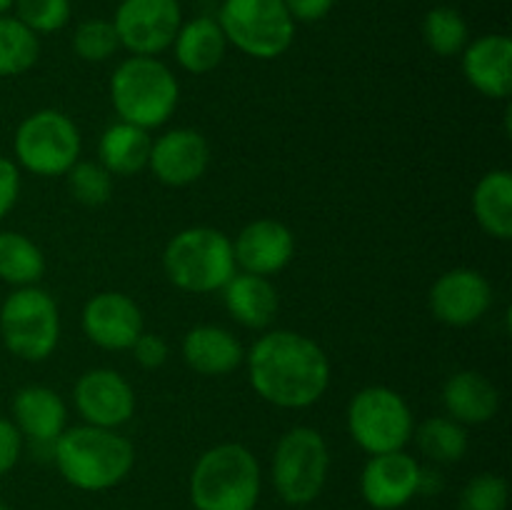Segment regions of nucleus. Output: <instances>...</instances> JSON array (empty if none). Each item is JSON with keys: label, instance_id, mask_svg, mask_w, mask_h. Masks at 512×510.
Wrapping results in <instances>:
<instances>
[{"label": "nucleus", "instance_id": "c85d7f7f", "mask_svg": "<svg viewBox=\"0 0 512 510\" xmlns=\"http://www.w3.org/2000/svg\"><path fill=\"white\" fill-rule=\"evenodd\" d=\"M423 38L425 45L440 58L463 53L468 45V23L455 8L440 5V8L428 10L423 20Z\"/></svg>", "mask_w": 512, "mask_h": 510}, {"label": "nucleus", "instance_id": "cd10ccee", "mask_svg": "<svg viewBox=\"0 0 512 510\" xmlns=\"http://www.w3.org/2000/svg\"><path fill=\"white\" fill-rule=\"evenodd\" d=\"M40 40L18 18L0 15V78L23 75L38 63Z\"/></svg>", "mask_w": 512, "mask_h": 510}, {"label": "nucleus", "instance_id": "9d476101", "mask_svg": "<svg viewBox=\"0 0 512 510\" xmlns=\"http://www.w3.org/2000/svg\"><path fill=\"white\" fill-rule=\"evenodd\" d=\"M15 158L40 178L65 175L80 158V130L65 113L53 108L28 115L15 130Z\"/></svg>", "mask_w": 512, "mask_h": 510}, {"label": "nucleus", "instance_id": "b1692460", "mask_svg": "<svg viewBox=\"0 0 512 510\" xmlns=\"http://www.w3.org/2000/svg\"><path fill=\"white\" fill-rule=\"evenodd\" d=\"M150 148H153V138L148 135V130L120 120L100 135V165L110 175H135L148 168Z\"/></svg>", "mask_w": 512, "mask_h": 510}, {"label": "nucleus", "instance_id": "e433bc0d", "mask_svg": "<svg viewBox=\"0 0 512 510\" xmlns=\"http://www.w3.org/2000/svg\"><path fill=\"white\" fill-rule=\"evenodd\" d=\"M283 3L293 20L315 23V20H323L333 10L335 0H283Z\"/></svg>", "mask_w": 512, "mask_h": 510}, {"label": "nucleus", "instance_id": "20e7f679", "mask_svg": "<svg viewBox=\"0 0 512 510\" xmlns=\"http://www.w3.org/2000/svg\"><path fill=\"white\" fill-rule=\"evenodd\" d=\"M180 85L173 70L150 55H130L110 78V100L123 123L158 128L178 108Z\"/></svg>", "mask_w": 512, "mask_h": 510}, {"label": "nucleus", "instance_id": "ea45409f", "mask_svg": "<svg viewBox=\"0 0 512 510\" xmlns=\"http://www.w3.org/2000/svg\"><path fill=\"white\" fill-rule=\"evenodd\" d=\"M118 3H120V0H118Z\"/></svg>", "mask_w": 512, "mask_h": 510}, {"label": "nucleus", "instance_id": "bb28decb", "mask_svg": "<svg viewBox=\"0 0 512 510\" xmlns=\"http://www.w3.org/2000/svg\"><path fill=\"white\" fill-rule=\"evenodd\" d=\"M413 433L418 440V448L433 463H458L468 453V430L448 415L428 418Z\"/></svg>", "mask_w": 512, "mask_h": 510}, {"label": "nucleus", "instance_id": "4c0bfd02", "mask_svg": "<svg viewBox=\"0 0 512 510\" xmlns=\"http://www.w3.org/2000/svg\"><path fill=\"white\" fill-rule=\"evenodd\" d=\"M10 8H13V0H0V15L8 13Z\"/></svg>", "mask_w": 512, "mask_h": 510}, {"label": "nucleus", "instance_id": "9b49d317", "mask_svg": "<svg viewBox=\"0 0 512 510\" xmlns=\"http://www.w3.org/2000/svg\"><path fill=\"white\" fill-rule=\"evenodd\" d=\"M183 25L178 0H120L113 28L120 48L133 55H150L168 50Z\"/></svg>", "mask_w": 512, "mask_h": 510}, {"label": "nucleus", "instance_id": "5701e85b", "mask_svg": "<svg viewBox=\"0 0 512 510\" xmlns=\"http://www.w3.org/2000/svg\"><path fill=\"white\" fill-rule=\"evenodd\" d=\"M175 60L193 75H205L218 68L228 50L223 28L213 18H193L180 25L173 40Z\"/></svg>", "mask_w": 512, "mask_h": 510}, {"label": "nucleus", "instance_id": "6e6552de", "mask_svg": "<svg viewBox=\"0 0 512 510\" xmlns=\"http://www.w3.org/2000/svg\"><path fill=\"white\" fill-rule=\"evenodd\" d=\"M218 25L228 43L258 60L280 58L295 38V20L283 0H223Z\"/></svg>", "mask_w": 512, "mask_h": 510}, {"label": "nucleus", "instance_id": "58836bf2", "mask_svg": "<svg viewBox=\"0 0 512 510\" xmlns=\"http://www.w3.org/2000/svg\"><path fill=\"white\" fill-rule=\"evenodd\" d=\"M0 510H10V508H8V505H5V503H3V500H0Z\"/></svg>", "mask_w": 512, "mask_h": 510}, {"label": "nucleus", "instance_id": "2eb2a0df", "mask_svg": "<svg viewBox=\"0 0 512 510\" xmlns=\"http://www.w3.org/2000/svg\"><path fill=\"white\" fill-rule=\"evenodd\" d=\"M83 333L103 350H130L143 333L138 303L118 290L93 295L83 308Z\"/></svg>", "mask_w": 512, "mask_h": 510}, {"label": "nucleus", "instance_id": "f3484780", "mask_svg": "<svg viewBox=\"0 0 512 510\" xmlns=\"http://www.w3.org/2000/svg\"><path fill=\"white\" fill-rule=\"evenodd\" d=\"M295 238L293 230L278 220H253L238 233L233 243L235 265L253 275L280 273L293 260Z\"/></svg>", "mask_w": 512, "mask_h": 510}, {"label": "nucleus", "instance_id": "412c9836", "mask_svg": "<svg viewBox=\"0 0 512 510\" xmlns=\"http://www.w3.org/2000/svg\"><path fill=\"white\" fill-rule=\"evenodd\" d=\"M443 405L448 418L460 425H483L498 413L500 393L478 370H460L445 383Z\"/></svg>", "mask_w": 512, "mask_h": 510}, {"label": "nucleus", "instance_id": "473e14b6", "mask_svg": "<svg viewBox=\"0 0 512 510\" xmlns=\"http://www.w3.org/2000/svg\"><path fill=\"white\" fill-rule=\"evenodd\" d=\"M508 480L493 473H480L460 493V510H505Z\"/></svg>", "mask_w": 512, "mask_h": 510}, {"label": "nucleus", "instance_id": "f8f14e48", "mask_svg": "<svg viewBox=\"0 0 512 510\" xmlns=\"http://www.w3.org/2000/svg\"><path fill=\"white\" fill-rule=\"evenodd\" d=\"M423 468L405 450L370 455L360 475L363 500L375 510H398L420 493Z\"/></svg>", "mask_w": 512, "mask_h": 510}, {"label": "nucleus", "instance_id": "a211bd4d", "mask_svg": "<svg viewBox=\"0 0 512 510\" xmlns=\"http://www.w3.org/2000/svg\"><path fill=\"white\" fill-rule=\"evenodd\" d=\"M465 80L488 98L505 100L512 90V40L508 35H483L463 50Z\"/></svg>", "mask_w": 512, "mask_h": 510}, {"label": "nucleus", "instance_id": "c9c22d12", "mask_svg": "<svg viewBox=\"0 0 512 510\" xmlns=\"http://www.w3.org/2000/svg\"><path fill=\"white\" fill-rule=\"evenodd\" d=\"M20 195V170L10 158L0 155V220L13 210Z\"/></svg>", "mask_w": 512, "mask_h": 510}, {"label": "nucleus", "instance_id": "7ed1b4c3", "mask_svg": "<svg viewBox=\"0 0 512 510\" xmlns=\"http://www.w3.org/2000/svg\"><path fill=\"white\" fill-rule=\"evenodd\" d=\"M260 488L258 458L240 443L213 445L195 460L190 473L195 510H255Z\"/></svg>", "mask_w": 512, "mask_h": 510}, {"label": "nucleus", "instance_id": "1a4fd4ad", "mask_svg": "<svg viewBox=\"0 0 512 510\" xmlns=\"http://www.w3.org/2000/svg\"><path fill=\"white\" fill-rule=\"evenodd\" d=\"M348 430L368 455L403 450L413 438V410L393 388L370 385L350 400Z\"/></svg>", "mask_w": 512, "mask_h": 510}, {"label": "nucleus", "instance_id": "c756f323", "mask_svg": "<svg viewBox=\"0 0 512 510\" xmlns=\"http://www.w3.org/2000/svg\"><path fill=\"white\" fill-rule=\"evenodd\" d=\"M65 175H68L70 195L88 208L105 205L113 195V175L93 160H78Z\"/></svg>", "mask_w": 512, "mask_h": 510}, {"label": "nucleus", "instance_id": "f257e3e1", "mask_svg": "<svg viewBox=\"0 0 512 510\" xmlns=\"http://www.w3.org/2000/svg\"><path fill=\"white\" fill-rule=\"evenodd\" d=\"M248 375L260 398L278 408L300 410L325 395L330 385V360L308 335L270 330L250 348Z\"/></svg>", "mask_w": 512, "mask_h": 510}, {"label": "nucleus", "instance_id": "a878e982", "mask_svg": "<svg viewBox=\"0 0 512 510\" xmlns=\"http://www.w3.org/2000/svg\"><path fill=\"white\" fill-rule=\"evenodd\" d=\"M43 273V250L28 235L3 230L0 233V280L15 285V288H28V285L38 283Z\"/></svg>", "mask_w": 512, "mask_h": 510}, {"label": "nucleus", "instance_id": "ddd939ff", "mask_svg": "<svg viewBox=\"0 0 512 510\" xmlns=\"http://www.w3.org/2000/svg\"><path fill=\"white\" fill-rule=\"evenodd\" d=\"M493 305V285L473 268H455L440 275L430 288V310L453 328H465L483 318Z\"/></svg>", "mask_w": 512, "mask_h": 510}, {"label": "nucleus", "instance_id": "aec40b11", "mask_svg": "<svg viewBox=\"0 0 512 510\" xmlns=\"http://www.w3.org/2000/svg\"><path fill=\"white\" fill-rule=\"evenodd\" d=\"M183 358L195 373L220 378L240 368L245 350L230 330L220 325H198L183 338Z\"/></svg>", "mask_w": 512, "mask_h": 510}, {"label": "nucleus", "instance_id": "4468645a", "mask_svg": "<svg viewBox=\"0 0 512 510\" xmlns=\"http://www.w3.org/2000/svg\"><path fill=\"white\" fill-rule=\"evenodd\" d=\"M73 400L85 423L98 428L115 430L135 413L133 385L118 370L110 368H93L80 375L73 388Z\"/></svg>", "mask_w": 512, "mask_h": 510}, {"label": "nucleus", "instance_id": "393cba45", "mask_svg": "<svg viewBox=\"0 0 512 510\" xmlns=\"http://www.w3.org/2000/svg\"><path fill=\"white\" fill-rule=\"evenodd\" d=\"M473 213L480 228L498 240L512 238V173L490 170L473 193Z\"/></svg>", "mask_w": 512, "mask_h": 510}, {"label": "nucleus", "instance_id": "f03ea898", "mask_svg": "<svg viewBox=\"0 0 512 510\" xmlns=\"http://www.w3.org/2000/svg\"><path fill=\"white\" fill-rule=\"evenodd\" d=\"M53 458L65 483L85 493H100L128 478L135 465V448L113 428L85 423L58 435Z\"/></svg>", "mask_w": 512, "mask_h": 510}, {"label": "nucleus", "instance_id": "f704fd0d", "mask_svg": "<svg viewBox=\"0 0 512 510\" xmlns=\"http://www.w3.org/2000/svg\"><path fill=\"white\" fill-rule=\"evenodd\" d=\"M23 450V435L13 425V420L0 418V478L15 468Z\"/></svg>", "mask_w": 512, "mask_h": 510}, {"label": "nucleus", "instance_id": "0eeeda50", "mask_svg": "<svg viewBox=\"0 0 512 510\" xmlns=\"http://www.w3.org/2000/svg\"><path fill=\"white\" fill-rule=\"evenodd\" d=\"M0 335L15 358L28 363L50 358L60 340V313L53 295L38 285L13 290L0 308Z\"/></svg>", "mask_w": 512, "mask_h": 510}, {"label": "nucleus", "instance_id": "7c9ffc66", "mask_svg": "<svg viewBox=\"0 0 512 510\" xmlns=\"http://www.w3.org/2000/svg\"><path fill=\"white\" fill-rule=\"evenodd\" d=\"M120 48L118 33L113 28V20L90 18L75 28L73 33V50L78 58L88 60V63H103L115 50Z\"/></svg>", "mask_w": 512, "mask_h": 510}, {"label": "nucleus", "instance_id": "39448f33", "mask_svg": "<svg viewBox=\"0 0 512 510\" xmlns=\"http://www.w3.org/2000/svg\"><path fill=\"white\" fill-rule=\"evenodd\" d=\"M163 268L170 283L185 293L205 295L223 290L238 268L233 240L223 230L208 225L185 228L165 245Z\"/></svg>", "mask_w": 512, "mask_h": 510}, {"label": "nucleus", "instance_id": "423d86ee", "mask_svg": "<svg viewBox=\"0 0 512 510\" xmlns=\"http://www.w3.org/2000/svg\"><path fill=\"white\" fill-rule=\"evenodd\" d=\"M328 470V443L318 430L295 425L280 435L273 453V485L283 503L295 508L313 503L323 493Z\"/></svg>", "mask_w": 512, "mask_h": 510}, {"label": "nucleus", "instance_id": "72a5a7b5", "mask_svg": "<svg viewBox=\"0 0 512 510\" xmlns=\"http://www.w3.org/2000/svg\"><path fill=\"white\" fill-rule=\"evenodd\" d=\"M133 355L143 368L155 370L168 360V343L158 333H140V338L133 343Z\"/></svg>", "mask_w": 512, "mask_h": 510}, {"label": "nucleus", "instance_id": "2f4dec72", "mask_svg": "<svg viewBox=\"0 0 512 510\" xmlns=\"http://www.w3.org/2000/svg\"><path fill=\"white\" fill-rule=\"evenodd\" d=\"M15 18L38 33H55L70 20V0H13Z\"/></svg>", "mask_w": 512, "mask_h": 510}, {"label": "nucleus", "instance_id": "6ab92c4d", "mask_svg": "<svg viewBox=\"0 0 512 510\" xmlns=\"http://www.w3.org/2000/svg\"><path fill=\"white\" fill-rule=\"evenodd\" d=\"M68 408L53 388L25 385L13 395V425L35 443H55L65 430Z\"/></svg>", "mask_w": 512, "mask_h": 510}, {"label": "nucleus", "instance_id": "4be33fe9", "mask_svg": "<svg viewBox=\"0 0 512 510\" xmlns=\"http://www.w3.org/2000/svg\"><path fill=\"white\" fill-rule=\"evenodd\" d=\"M223 298L228 313L245 328H268L278 313V290L263 275L235 273L223 285Z\"/></svg>", "mask_w": 512, "mask_h": 510}, {"label": "nucleus", "instance_id": "dca6fc26", "mask_svg": "<svg viewBox=\"0 0 512 510\" xmlns=\"http://www.w3.org/2000/svg\"><path fill=\"white\" fill-rule=\"evenodd\" d=\"M210 165V145L193 128H173L160 135L150 148L148 168L160 183L185 188L205 175Z\"/></svg>", "mask_w": 512, "mask_h": 510}]
</instances>
